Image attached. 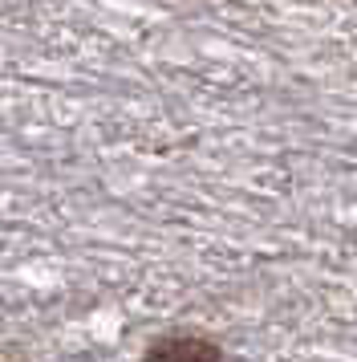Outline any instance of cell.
<instances>
[{
	"mask_svg": "<svg viewBox=\"0 0 357 362\" xmlns=\"http://www.w3.org/2000/svg\"><path fill=\"white\" fill-rule=\"evenodd\" d=\"M143 362H224V350L207 338L175 334V338H159L155 346H146Z\"/></svg>",
	"mask_w": 357,
	"mask_h": 362,
	"instance_id": "6da1fadb",
	"label": "cell"
}]
</instances>
